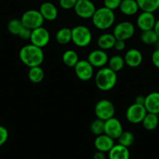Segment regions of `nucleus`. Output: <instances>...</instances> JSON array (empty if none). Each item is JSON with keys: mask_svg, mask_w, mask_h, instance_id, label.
<instances>
[{"mask_svg": "<svg viewBox=\"0 0 159 159\" xmlns=\"http://www.w3.org/2000/svg\"><path fill=\"white\" fill-rule=\"evenodd\" d=\"M123 58L127 66L135 68L140 66L143 62V54L137 48H130L126 51Z\"/></svg>", "mask_w": 159, "mask_h": 159, "instance_id": "15", "label": "nucleus"}, {"mask_svg": "<svg viewBox=\"0 0 159 159\" xmlns=\"http://www.w3.org/2000/svg\"><path fill=\"white\" fill-rule=\"evenodd\" d=\"M115 41H116V39L114 37L113 34L104 33L98 37L97 40V45L100 49L108 51V50L114 48Z\"/></svg>", "mask_w": 159, "mask_h": 159, "instance_id": "21", "label": "nucleus"}, {"mask_svg": "<svg viewBox=\"0 0 159 159\" xmlns=\"http://www.w3.org/2000/svg\"><path fill=\"white\" fill-rule=\"evenodd\" d=\"M94 113L98 119L105 121L115 116V106L108 99H101L95 105Z\"/></svg>", "mask_w": 159, "mask_h": 159, "instance_id": "6", "label": "nucleus"}, {"mask_svg": "<svg viewBox=\"0 0 159 159\" xmlns=\"http://www.w3.org/2000/svg\"><path fill=\"white\" fill-rule=\"evenodd\" d=\"M108 67L115 72L120 71L125 66V61L122 56L113 55L108 59Z\"/></svg>", "mask_w": 159, "mask_h": 159, "instance_id": "28", "label": "nucleus"}, {"mask_svg": "<svg viewBox=\"0 0 159 159\" xmlns=\"http://www.w3.org/2000/svg\"><path fill=\"white\" fill-rule=\"evenodd\" d=\"M126 47V41H124V40H116V41H115V45H114V48H115V51H124Z\"/></svg>", "mask_w": 159, "mask_h": 159, "instance_id": "37", "label": "nucleus"}, {"mask_svg": "<svg viewBox=\"0 0 159 159\" xmlns=\"http://www.w3.org/2000/svg\"><path fill=\"white\" fill-rule=\"evenodd\" d=\"M93 159H107V158H106V155L104 152L97 151V152L94 153V155Z\"/></svg>", "mask_w": 159, "mask_h": 159, "instance_id": "38", "label": "nucleus"}, {"mask_svg": "<svg viewBox=\"0 0 159 159\" xmlns=\"http://www.w3.org/2000/svg\"><path fill=\"white\" fill-rule=\"evenodd\" d=\"M94 144L97 151L108 153L115 145V142H114V139L106 135L105 134H103L96 136Z\"/></svg>", "mask_w": 159, "mask_h": 159, "instance_id": "17", "label": "nucleus"}, {"mask_svg": "<svg viewBox=\"0 0 159 159\" xmlns=\"http://www.w3.org/2000/svg\"><path fill=\"white\" fill-rule=\"evenodd\" d=\"M19 57L22 63L29 68H32L41 66L45 59V54L42 48L30 43L20 49Z\"/></svg>", "mask_w": 159, "mask_h": 159, "instance_id": "1", "label": "nucleus"}, {"mask_svg": "<svg viewBox=\"0 0 159 159\" xmlns=\"http://www.w3.org/2000/svg\"><path fill=\"white\" fill-rule=\"evenodd\" d=\"M45 77V71L41 66L30 68L28 71V79L33 83H40Z\"/></svg>", "mask_w": 159, "mask_h": 159, "instance_id": "25", "label": "nucleus"}, {"mask_svg": "<svg viewBox=\"0 0 159 159\" xmlns=\"http://www.w3.org/2000/svg\"><path fill=\"white\" fill-rule=\"evenodd\" d=\"M123 132V124L115 116L104 121V134L112 139H118Z\"/></svg>", "mask_w": 159, "mask_h": 159, "instance_id": "12", "label": "nucleus"}, {"mask_svg": "<svg viewBox=\"0 0 159 159\" xmlns=\"http://www.w3.org/2000/svg\"><path fill=\"white\" fill-rule=\"evenodd\" d=\"M90 130L95 136L104 134V121L97 118L90 124Z\"/></svg>", "mask_w": 159, "mask_h": 159, "instance_id": "31", "label": "nucleus"}, {"mask_svg": "<svg viewBox=\"0 0 159 159\" xmlns=\"http://www.w3.org/2000/svg\"><path fill=\"white\" fill-rule=\"evenodd\" d=\"M143 105L147 113L159 114V92H152L145 96Z\"/></svg>", "mask_w": 159, "mask_h": 159, "instance_id": "18", "label": "nucleus"}, {"mask_svg": "<svg viewBox=\"0 0 159 159\" xmlns=\"http://www.w3.org/2000/svg\"><path fill=\"white\" fill-rule=\"evenodd\" d=\"M151 61L154 66L159 69V49H155L151 54Z\"/></svg>", "mask_w": 159, "mask_h": 159, "instance_id": "36", "label": "nucleus"}, {"mask_svg": "<svg viewBox=\"0 0 159 159\" xmlns=\"http://www.w3.org/2000/svg\"><path fill=\"white\" fill-rule=\"evenodd\" d=\"M118 144L121 145L125 146L126 148H129L132 145L135 141V136L130 131H124L122 133L119 138H118Z\"/></svg>", "mask_w": 159, "mask_h": 159, "instance_id": "29", "label": "nucleus"}, {"mask_svg": "<svg viewBox=\"0 0 159 159\" xmlns=\"http://www.w3.org/2000/svg\"><path fill=\"white\" fill-rule=\"evenodd\" d=\"M31 43L35 46L43 48L48 44L50 41V33L43 26L31 30Z\"/></svg>", "mask_w": 159, "mask_h": 159, "instance_id": "10", "label": "nucleus"}, {"mask_svg": "<svg viewBox=\"0 0 159 159\" xmlns=\"http://www.w3.org/2000/svg\"><path fill=\"white\" fill-rule=\"evenodd\" d=\"M147 113L144 105L134 102L131 104L126 111V118L132 124H138L142 122L144 116Z\"/></svg>", "mask_w": 159, "mask_h": 159, "instance_id": "8", "label": "nucleus"}, {"mask_svg": "<svg viewBox=\"0 0 159 159\" xmlns=\"http://www.w3.org/2000/svg\"><path fill=\"white\" fill-rule=\"evenodd\" d=\"M77 0H59V4L62 9L69 10L74 8Z\"/></svg>", "mask_w": 159, "mask_h": 159, "instance_id": "32", "label": "nucleus"}, {"mask_svg": "<svg viewBox=\"0 0 159 159\" xmlns=\"http://www.w3.org/2000/svg\"><path fill=\"white\" fill-rule=\"evenodd\" d=\"M23 25L21 20L19 19H12L9 20L7 24V30L11 34L15 36H18L20 30L23 29Z\"/></svg>", "mask_w": 159, "mask_h": 159, "instance_id": "30", "label": "nucleus"}, {"mask_svg": "<svg viewBox=\"0 0 159 159\" xmlns=\"http://www.w3.org/2000/svg\"><path fill=\"white\" fill-rule=\"evenodd\" d=\"M108 56L105 51L100 48L94 50L87 57V61L91 64L94 68H101L105 66L108 62Z\"/></svg>", "mask_w": 159, "mask_h": 159, "instance_id": "14", "label": "nucleus"}, {"mask_svg": "<svg viewBox=\"0 0 159 159\" xmlns=\"http://www.w3.org/2000/svg\"><path fill=\"white\" fill-rule=\"evenodd\" d=\"M31 30L23 26V29L20 30L18 37H20V39H22V40H30V38H31Z\"/></svg>", "mask_w": 159, "mask_h": 159, "instance_id": "35", "label": "nucleus"}, {"mask_svg": "<svg viewBox=\"0 0 159 159\" xmlns=\"http://www.w3.org/2000/svg\"><path fill=\"white\" fill-rule=\"evenodd\" d=\"M136 28L133 23L129 21H122L117 23L113 29L114 37L116 40H129L135 34Z\"/></svg>", "mask_w": 159, "mask_h": 159, "instance_id": "7", "label": "nucleus"}, {"mask_svg": "<svg viewBox=\"0 0 159 159\" xmlns=\"http://www.w3.org/2000/svg\"><path fill=\"white\" fill-rule=\"evenodd\" d=\"M137 2L142 11L154 12L159 9V0H137Z\"/></svg>", "mask_w": 159, "mask_h": 159, "instance_id": "24", "label": "nucleus"}, {"mask_svg": "<svg viewBox=\"0 0 159 159\" xmlns=\"http://www.w3.org/2000/svg\"><path fill=\"white\" fill-rule=\"evenodd\" d=\"M55 39L59 44H68L72 41V30L68 27L61 28L56 33Z\"/></svg>", "mask_w": 159, "mask_h": 159, "instance_id": "23", "label": "nucleus"}, {"mask_svg": "<svg viewBox=\"0 0 159 159\" xmlns=\"http://www.w3.org/2000/svg\"><path fill=\"white\" fill-rule=\"evenodd\" d=\"M118 9L123 15L132 16L138 12L140 8L137 0H122Z\"/></svg>", "mask_w": 159, "mask_h": 159, "instance_id": "19", "label": "nucleus"}, {"mask_svg": "<svg viewBox=\"0 0 159 159\" xmlns=\"http://www.w3.org/2000/svg\"><path fill=\"white\" fill-rule=\"evenodd\" d=\"M145 102V96H137L135 98V102L138 104H142L143 105Z\"/></svg>", "mask_w": 159, "mask_h": 159, "instance_id": "39", "label": "nucleus"}, {"mask_svg": "<svg viewBox=\"0 0 159 159\" xmlns=\"http://www.w3.org/2000/svg\"><path fill=\"white\" fill-rule=\"evenodd\" d=\"M38 10L43 16L44 20L47 21H54L57 19L59 15L57 7L50 2H45L42 3Z\"/></svg>", "mask_w": 159, "mask_h": 159, "instance_id": "16", "label": "nucleus"}, {"mask_svg": "<svg viewBox=\"0 0 159 159\" xmlns=\"http://www.w3.org/2000/svg\"><path fill=\"white\" fill-rule=\"evenodd\" d=\"M154 30L155 31L156 34H157V36H158L159 37V19L156 20L155 25H154Z\"/></svg>", "mask_w": 159, "mask_h": 159, "instance_id": "40", "label": "nucleus"}, {"mask_svg": "<svg viewBox=\"0 0 159 159\" xmlns=\"http://www.w3.org/2000/svg\"><path fill=\"white\" fill-rule=\"evenodd\" d=\"M117 73L109 67L99 68L94 75V82L97 88L101 91L107 92L112 90L117 83Z\"/></svg>", "mask_w": 159, "mask_h": 159, "instance_id": "2", "label": "nucleus"}, {"mask_svg": "<svg viewBox=\"0 0 159 159\" xmlns=\"http://www.w3.org/2000/svg\"><path fill=\"white\" fill-rule=\"evenodd\" d=\"M91 20L94 26L97 29L100 30H106L114 25L115 15L113 10L103 6L96 9Z\"/></svg>", "mask_w": 159, "mask_h": 159, "instance_id": "3", "label": "nucleus"}, {"mask_svg": "<svg viewBox=\"0 0 159 159\" xmlns=\"http://www.w3.org/2000/svg\"><path fill=\"white\" fill-rule=\"evenodd\" d=\"M20 20L23 26L31 30L42 26L45 22V20L41 12H39V10H36V9H29V10L25 11L20 18Z\"/></svg>", "mask_w": 159, "mask_h": 159, "instance_id": "5", "label": "nucleus"}, {"mask_svg": "<svg viewBox=\"0 0 159 159\" xmlns=\"http://www.w3.org/2000/svg\"><path fill=\"white\" fill-rule=\"evenodd\" d=\"M73 68L76 77L81 81L87 82L94 76V67L87 60H79Z\"/></svg>", "mask_w": 159, "mask_h": 159, "instance_id": "11", "label": "nucleus"}, {"mask_svg": "<svg viewBox=\"0 0 159 159\" xmlns=\"http://www.w3.org/2000/svg\"><path fill=\"white\" fill-rule=\"evenodd\" d=\"M158 39V36L154 30V29L142 31L140 34V40L142 43L146 45H155Z\"/></svg>", "mask_w": 159, "mask_h": 159, "instance_id": "27", "label": "nucleus"}, {"mask_svg": "<svg viewBox=\"0 0 159 159\" xmlns=\"http://www.w3.org/2000/svg\"><path fill=\"white\" fill-rule=\"evenodd\" d=\"M155 46H156V49H159V39H158V40H157V43H156Z\"/></svg>", "mask_w": 159, "mask_h": 159, "instance_id": "41", "label": "nucleus"}, {"mask_svg": "<svg viewBox=\"0 0 159 159\" xmlns=\"http://www.w3.org/2000/svg\"><path fill=\"white\" fill-rule=\"evenodd\" d=\"M121 2L122 0H104L103 2H104V7L114 11L115 9H118Z\"/></svg>", "mask_w": 159, "mask_h": 159, "instance_id": "33", "label": "nucleus"}, {"mask_svg": "<svg viewBox=\"0 0 159 159\" xmlns=\"http://www.w3.org/2000/svg\"><path fill=\"white\" fill-rule=\"evenodd\" d=\"M72 30V42L79 48H86L92 41V33L87 26H76Z\"/></svg>", "mask_w": 159, "mask_h": 159, "instance_id": "4", "label": "nucleus"}, {"mask_svg": "<svg viewBox=\"0 0 159 159\" xmlns=\"http://www.w3.org/2000/svg\"><path fill=\"white\" fill-rule=\"evenodd\" d=\"M79 60L78 54L73 50H67L62 54V61L70 68H74Z\"/></svg>", "mask_w": 159, "mask_h": 159, "instance_id": "26", "label": "nucleus"}, {"mask_svg": "<svg viewBox=\"0 0 159 159\" xmlns=\"http://www.w3.org/2000/svg\"><path fill=\"white\" fill-rule=\"evenodd\" d=\"M141 123L145 130H150V131L155 130L159 124L158 114L147 113Z\"/></svg>", "mask_w": 159, "mask_h": 159, "instance_id": "22", "label": "nucleus"}, {"mask_svg": "<svg viewBox=\"0 0 159 159\" xmlns=\"http://www.w3.org/2000/svg\"><path fill=\"white\" fill-rule=\"evenodd\" d=\"M108 159H129L130 152L129 148H126L121 144H115L112 148L108 152Z\"/></svg>", "mask_w": 159, "mask_h": 159, "instance_id": "20", "label": "nucleus"}, {"mask_svg": "<svg viewBox=\"0 0 159 159\" xmlns=\"http://www.w3.org/2000/svg\"><path fill=\"white\" fill-rule=\"evenodd\" d=\"M9 138V131L3 126L0 125V147L5 144Z\"/></svg>", "mask_w": 159, "mask_h": 159, "instance_id": "34", "label": "nucleus"}, {"mask_svg": "<svg viewBox=\"0 0 159 159\" xmlns=\"http://www.w3.org/2000/svg\"><path fill=\"white\" fill-rule=\"evenodd\" d=\"M73 9L78 17L88 20L93 16L96 10V6L91 0H77Z\"/></svg>", "mask_w": 159, "mask_h": 159, "instance_id": "9", "label": "nucleus"}, {"mask_svg": "<svg viewBox=\"0 0 159 159\" xmlns=\"http://www.w3.org/2000/svg\"><path fill=\"white\" fill-rule=\"evenodd\" d=\"M156 18L154 12L142 11L137 18V26L141 31L153 30L156 23Z\"/></svg>", "mask_w": 159, "mask_h": 159, "instance_id": "13", "label": "nucleus"}]
</instances>
